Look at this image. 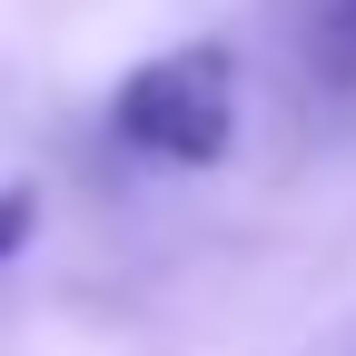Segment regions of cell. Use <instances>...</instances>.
Listing matches in <instances>:
<instances>
[{"label":"cell","mask_w":356,"mask_h":356,"mask_svg":"<svg viewBox=\"0 0 356 356\" xmlns=\"http://www.w3.org/2000/svg\"><path fill=\"white\" fill-rule=\"evenodd\" d=\"M109 129L139 159H168V168H218L238 139V60L218 40H178V50L139 60L109 99Z\"/></svg>","instance_id":"cell-1"},{"label":"cell","mask_w":356,"mask_h":356,"mask_svg":"<svg viewBox=\"0 0 356 356\" xmlns=\"http://www.w3.org/2000/svg\"><path fill=\"white\" fill-rule=\"evenodd\" d=\"M30 228H40V198H30V188H0V257H20Z\"/></svg>","instance_id":"cell-2"},{"label":"cell","mask_w":356,"mask_h":356,"mask_svg":"<svg viewBox=\"0 0 356 356\" xmlns=\"http://www.w3.org/2000/svg\"><path fill=\"white\" fill-rule=\"evenodd\" d=\"M337 30H346V60H356V0H346V10H337Z\"/></svg>","instance_id":"cell-3"}]
</instances>
